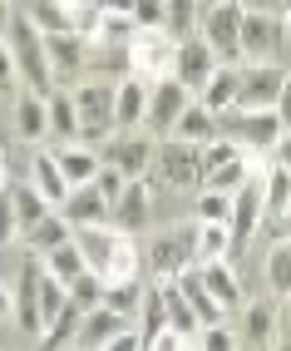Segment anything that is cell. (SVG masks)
<instances>
[{"label": "cell", "mask_w": 291, "mask_h": 351, "mask_svg": "<svg viewBox=\"0 0 291 351\" xmlns=\"http://www.w3.org/2000/svg\"><path fill=\"white\" fill-rule=\"evenodd\" d=\"M5 50H10V69L25 80V89H35V95H45V99L60 95V80H55V64H50L45 30L35 25L25 10L10 15V25H5Z\"/></svg>", "instance_id": "1"}, {"label": "cell", "mask_w": 291, "mask_h": 351, "mask_svg": "<svg viewBox=\"0 0 291 351\" xmlns=\"http://www.w3.org/2000/svg\"><path fill=\"white\" fill-rule=\"evenodd\" d=\"M203 149L207 144H188V138H173L168 134L158 154H153V183L158 189H203V173H207V163H203Z\"/></svg>", "instance_id": "2"}, {"label": "cell", "mask_w": 291, "mask_h": 351, "mask_svg": "<svg viewBox=\"0 0 291 351\" xmlns=\"http://www.w3.org/2000/svg\"><path fill=\"white\" fill-rule=\"evenodd\" d=\"M217 129H223L227 138H237L242 149H252V154H272V144L286 134V119L277 109H223L217 114Z\"/></svg>", "instance_id": "3"}, {"label": "cell", "mask_w": 291, "mask_h": 351, "mask_svg": "<svg viewBox=\"0 0 291 351\" xmlns=\"http://www.w3.org/2000/svg\"><path fill=\"white\" fill-rule=\"evenodd\" d=\"M69 95H75L84 138H114V134H118V114H114L118 84H114V80H84V84L69 89Z\"/></svg>", "instance_id": "4"}, {"label": "cell", "mask_w": 291, "mask_h": 351, "mask_svg": "<svg viewBox=\"0 0 291 351\" xmlns=\"http://www.w3.org/2000/svg\"><path fill=\"white\" fill-rule=\"evenodd\" d=\"M124 55H129V75L158 84V80L173 75V64H178V40L168 35V30H138L124 45Z\"/></svg>", "instance_id": "5"}, {"label": "cell", "mask_w": 291, "mask_h": 351, "mask_svg": "<svg viewBox=\"0 0 291 351\" xmlns=\"http://www.w3.org/2000/svg\"><path fill=\"white\" fill-rule=\"evenodd\" d=\"M40 282H45V257L30 247L25 263H20V272H15V297H10V317H15V326H20V337H45Z\"/></svg>", "instance_id": "6"}, {"label": "cell", "mask_w": 291, "mask_h": 351, "mask_svg": "<svg viewBox=\"0 0 291 351\" xmlns=\"http://www.w3.org/2000/svg\"><path fill=\"white\" fill-rule=\"evenodd\" d=\"M242 20H247L242 0H207V10H203V40L227 64H242Z\"/></svg>", "instance_id": "7"}, {"label": "cell", "mask_w": 291, "mask_h": 351, "mask_svg": "<svg viewBox=\"0 0 291 351\" xmlns=\"http://www.w3.org/2000/svg\"><path fill=\"white\" fill-rule=\"evenodd\" d=\"M286 40H291L286 20L266 10H247V20H242V64H281Z\"/></svg>", "instance_id": "8"}, {"label": "cell", "mask_w": 291, "mask_h": 351, "mask_svg": "<svg viewBox=\"0 0 291 351\" xmlns=\"http://www.w3.org/2000/svg\"><path fill=\"white\" fill-rule=\"evenodd\" d=\"M188 263H198V223H183V228H168L153 238L149 247V267L158 282H173V277L188 267Z\"/></svg>", "instance_id": "9"}, {"label": "cell", "mask_w": 291, "mask_h": 351, "mask_svg": "<svg viewBox=\"0 0 291 351\" xmlns=\"http://www.w3.org/2000/svg\"><path fill=\"white\" fill-rule=\"evenodd\" d=\"M286 64H242V84H237V109H277L281 89H286Z\"/></svg>", "instance_id": "10"}, {"label": "cell", "mask_w": 291, "mask_h": 351, "mask_svg": "<svg viewBox=\"0 0 291 351\" xmlns=\"http://www.w3.org/2000/svg\"><path fill=\"white\" fill-rule=\"evenodd\" d=\"M223 69V60H217V50L203 40V35H192V40H178V64H173V80H183L192 95H203L207 80Z\"/></svg>", "instance_id": "11"}, {"label": "cell", "mask_w": 291, "mask_h": 351, "mask_svg": "<svg viewBox=\"0 0 291 351\" xmlns=\"http://www.w3.org/2000/svg\"><path fill=\"white\" fill-rule=\"evenodd\" d=\"M45 45H50V64H55V80L60 84H79V69L89 64V50L99 40H89L79 30H55V35H45Z\"/></svg>", "instance_id": "12"}, {"label": "cell", "mask_w": 291, "mask_h": 351, "mask_svg": "<svg viewBox=\"0 0 291 351\" xmlns=\"http://www.w3.org/2000/svg\"><path fill=\"white\" fill-rule=\"evenodd\" d=\"M153 154H158L153 138H143V134H114L109 149H104V163H114L124 178H149L153 173Z\"/></svg>", "instance_id": "13"}, {"label": "cell", "mask_w": 291, "mask_h": 351, "mask_svg": "<svg viewBox=\"0 0 291 351\" xmlns=\"http://www.w3.org/2000/svg\"><path fill=\"white\" fill-rule=\"evenodd\" d=\"M153 198H158V183L153 178H129V189L114 198V228L143 232L149 218H153Z\"/></svg>", "instance_id": "14"}, {"label": "cell", "mask_w": 291, "mask_h": 351, "mask_svg": "<svg viewBox=\"0 0 291 351\" xmlns=\"http://www.w3.org/2000/svg\"><path fill=\"white\" fill-rule=\"evenodd\" d=\"M60 213L75 228H84V223H114V203H109V193L99 189V183H79V189H69V198L60 203Z\"/></svg>", "instance_id": "15"}, {"label": "cell", "mask_w": 291, "mask_h": 351, "mask_svg": "<svg viewBox=\"0 0 291 351\" xmlns=\"http://www.w3.org/2000/svg\"><path fill=\"white\" fill-rule=\"evenodd\" d=\"M266 218V193H262V183H242L237 189V198H232V238H237V252L252 243V232H257V223Z\"/></svg>", "instance_id": "16"}, {"label": "cell", "mask_w": 291, "mask_h": 351, "mask_svg": "<svg viewBox=\"0 0 291 351\" xmlns=\"http://www.w3.org/2000/svg\"><path fill=\"white\" fill-rule=\"evenodd\" d=\"M188 104H192V89H188L183 80H173V75L158 80L153 95H149V124H153V129H173L178 114H183Z\"/></svg>", "instance_id": "17"}, {"label": "cell", "mask_w": 291, "mask_h": 351, "mask_svg": "<svg viewBox=\"0 0 291 351\" xmlns=\"http://www.w3.org/2000/svg\"><path fill=\"white\" fill-rule=\"evenodd\" d=\"M5 198H10V228L20 232V238H25V232H30L45 213H55V203L45 198V193L35 189V183H10Z\"/></svg>", "instance_id": "18"}, {"label": "cell", "mask_w": 291, "mask_h": 351, "mask_svg": "<svg viewBox=\"0 0 291 351\" xmlns=\"http://www.w3.org/2000/svg\"><path fill=\"white\" fill-rule=\"evenodd\" d=\"M55 158H60L64 178H69V189H79V183H94V178L104 173V154H94L84 138H75V144H60Z\"/></svg>", "instance_id": "19"}, {"label": "cell", "mask_w": 291, "mask_h": 351, "mask_svg": "<svg viewBox=\"0 0 291 351\" xmlns=\"http://www.w3.org/2000/svg\"><path fill=\"white\" fill-rule=\"evenodd\" d=\"M149 95H153V84L149 80H118V99H114V114H118V129H134V124H149Z\"/></svg>", "instance_id": "20"}, {"label": "cell", "mask_w": 291, "mask_h": 351, "mask_svg": "<svg viewBox=\"0 0 291 351\" xmlns=\"http://www.w3.org/2000/svg\"><path fill=\"white\" fill-rule=\"evenodd\" d=\"M15 134L25 138V144H40V138L50 134V99L25 89V95L15 99Z\"/></svg>", "instance_id": "21"}, {"label": "cell", "mask_w": 291, "mask_h": 351, "mask_svg": "<svg viewBox=\"0 0 291 351\" xmlns=\"http://www.w3.org/2000/svg\"><path fill=\"white\" fill-rule=\"evenodd\" d=\"M30 183L50 198L55 208L69 198V178H64V169H60V158L50 154V149H35V158H30Z\"/></svg>", "instance_id": "22"}, {"label": "cell", "mask_w": 291, "mask_h": 351, "mask_svg": "<svg viewBox=\"0 0 291 351\" xmlns=\"http://www.w3.org/2000/svg\"><path fill=\"white\" fill-rule=\"evenodd\" d=\"M242 341L247 346H272L277 341V307L272 302H242Z\"/></svg>", "instance_id": "23"}, {"label": "cell", "mask_w": 291, "mask_h": 351, "mask_svg": "<svg viewBox=\"0 0 291 351\" xmlns=\"http://www.w3.org/2000/svg\"><path fill=\"white\" fill-rule=\"evenodd\" d=\"M173 282L183 287V297L192 302V307H198V317H203V322H223V312H227V307H223V302H217V297L207 292V282H203V267H198V263H188V267L173 277Z\"/></svg>", "instance_id": "24"}, {"label": "cell", "mask_w": 291, "mask_h": 351, "mask_svg": "<svg viewBox=\"0 0 291 351\" xmlns=\"http://www.w3.org/2000/svg\"><path fill=\"white\" fill-rule=\"evenodd\" d=\"M168 134H173V138H188V144H212L223 129H217V114L198 99V104H188V109L178 114V124L168 129Z\"/></svg>", "instance_id": "25"}, {"label": "cell", "mask_w": 291, "mask_h": 351, "mask_svg": "<svg viewBox=\"0 0 291 351\" xmlns=\"http://www.w3.org/2000/svg\"><path fill=\"white\" fill-rule=\"evenodd\" d=\"M124 322H129L124 312H114L109 302H99V307H94V312L84 317V326H79V341H75V346H109L118 332H124Z\"/></svg>", "instance_id": "26"}, {"label": "cell", "mask_w": 291, "mask_h": 351, "mask_svg": "<svg viewBox=\"0 0 291 351\" xmlns=\"http://www.w3.org/2000/svg\"><path fill=\"white\" fill-rule=\"evenodd\" d=\"M69 238H75V223H69L64 213H60V208H55V213H45L30 232H25V247H35L40 257L45 252H55V247H64Z\"/></svg>", "instance_id": "27"}, {"label": "cell", "mask_w": 291, "mask_h": 351, "mask_svg": "<svg viewBox=\"0 0 291 351\" xmlns=\"http://www.w3.org/2000/svg\"><path fill=\"white\" fill-rule=\"evenodd\" d=\"M163 302H168V326H178L188 341H198L203 317H198V307H192V302L183 297V287H178V282H163Z\"/></svg>", "instance_id": "28"}, {"label": "cell", "mask_w": 291, "mask_h": 351, "mask_svg": "<svg viewBox=\"0 0 291 351\" xmlns=\"http://www.w3.org/2000/svg\"><path fill=\"white\" fill-rule=\"evenodd\" d=\"M50 134L60 138V144H75V138H84V129H79V109H75V95H69V89L50 95Z\"/></svg>", "instance_id": "29"}, {"label": "cell", "mask_w": 291, "mask_h": 351, "mask_svg": "<svg viewBox=\"0 0 291 351\" xmlns=\"http://www.w3.org/2000/svg\"><path fill=\"white\" fill-rule=\"evenodd\" d=\"M84 317H89V312L79 307L75 297H69V302H64V312H60L50 326H45L40 346H75V341H79V326H84Z\"/></svg>", "instance_id": "30"}, {"label": "cell", "mask_w": 291, "mask_h": 351, "mask_svg": "<svg viewBox=\"0 0 291 351\" xmlns=\"http://www.w3.org/2000/svg\"><path fill=\"white\" fill-rule=\"evenodd\" d=\"M198 267H203L207 292L223 302V307H242V287H237V272L227 267V257H217V263H198Z\"/></svg>", "instance_id": "31"}, {"label": "cell", "mask_w": 291, "mask_h": 351, "mask_svg": "<svg viewBox=\"0 0 291 351\" xmlns=\"http://www.w3.org/2000/svg\"><path fill=\"white\" fill-rule=\"evenodd\" d=\"M237 84H242V64H227V69H217V75L207 80V89H203V104H207L212 114L232 109V104H237Z\"/></svg>", "instance_id": "32"}, {"label": "cell", "mask_w": 291, "mask_h": 351, "mask_svg": "<svg viewBox=\"0 0 291 351\" xmlns=\"http://www.w3.org/2000/svg\"><path fill=\"white\" fill-rule=\"evenodd\" d=\"M45 267H50V272L60 277V282H69V287H75L79 277L89 272V257L79 252V243H75V238H69L64 247H55V252H45Z\"/></svg>", "instance_id": "33"}, {"label": "cell", "mask_w": 291, "mask_h": 351, "mask_svg": "<svg viewBox=\"0 0 291 351\" xmlns=\"http://www.w3.org/2000/svg\"><path fill=\"white\" fill-rule=\"evenodd\" d=\"M252 169H257V163H252V149H242L237 158H227L223 169H212V173L203 178V189H223V193H237L242 183L252 178Z\"/></svg>", "instance_id": "34"}, {"label": "cell", "mask_w": 291, "mask_h": 351, "mask_svg": "<svg viewBox=\"0 0 291 351\" xmlns=\"http://www.w3.org/2000/svg\"><path fill=\"white\" fill-rule=\"evenodd\" d=\"M227 252H237L232 223H198V263H217Z\"/></svg>", "instance_id": "35"}, {"label": "cell", "mask_w": 291, "mask_h": 351, "mask_svg": "<svg viewBox=\"0 0 291 351\" xmlns=\"http://www.w3.org/2000/svg\"><path fill=\"white\" fill-rule=\"evenodd\" d=\"M262 193H266V213L286 218V208H291V169H286V163H266Z\"/></svg>", "instance_id": "36"}, {"label": "cell", "mask_w": 291, "mask_h": 351, "mask_svg": "<svg viewBox=\"0 0 291 351\" xmlns=\"http://www.w3.org/2000/svg\"><path fill=\"white\" fill-rule=\"evenodd\" d=\"M129 277H138V243H134V232L118 228V243H114V257L104 267V282H129Z\"/></svg>", "instance_id": "37"}, {"label": "cell", "mask_w": 291, "mask_h": 351, "mask_svg": "<svg viewBox=\"0 0 291 351\" xmlns=\"http://www.w3.org/2000/svg\"><path fill=\"white\" fill-rule=\"evenodd\" d=\"M232 198H237V193L198 189V203H192V213H198V223H232Z\"/></svg>", "instance_id": "38"}, {"label": "cell", "mask_w": 291, "mask_h": 351, "mask_svg": "<svg viewBox=\"0 0 291 351\" xmlns=\"http://www.w3.org/2000/svg\"><path fill=\"white\" fill-rule=\"evenodd\" d=\"M25 15L35 20V25H40L45 35H55V30H75V20H69V10L60 5V0H30Z\"/></svg>", "instance_id": "39"}, {"label": "cell", "mask_w": 291, "mask_h": 351, "mask_svg": "<svg viewBox=\"0 0 291 351\" xmlns=\"http://www.w3.org/2000/svg\"><path fill=\"white\" fill-rule=\"evenodd\" d=\"M168 35L173 40L198 35V0H168Z\"/></svg>", "instance_id": "40"}, {"label": "cell", "mask_w": 291, "mask_h": 351, "mask_svg": "<svg viewBox=\"0 0 291 351\" xmlns=\"http://www.w3.org/2000/svg\"><path fill=\"white\" fill-rule=\"evenodd\" d=\"M143 341H153L158 332H163V326H168V302H163V282L158 287H149V292H143Z\"/></svg>", "instance_id": "41"}, {"label": "cell", "mask_w": 291, "mask_h": 351, "mask_svg": "<svg viewBox=\"0 0 291 351\" xmlns=\"http://www.w3.org/2000/svg\"><path fill=\"white\" fill-rule=\"evenodd\" d=\"M64 302H69V282H60V277L45 267V282H40V312H45V326H50V322L64 312Z\"/></svg>", "instance_id": "42"}, {"label": "cell", "mask_w": 291, "mask_h": 351, "mask_svg": "<svg viewBox=\"0 0 291 351\" xmlns=\"http://www.w3.org/2000/svg\"><path fill=\"white\" fill-rule=\"evenodd\" d=\"M266 282H272L281 297L291 292V243H277L272 257H266Z\"/></svg>", "instance_id": "43"}, {"label": "cell", "mask_w": 291, "mask_h": 351, "mask_svg": "<svg viewBox=\"0 0 291 351\" xmlns=\"http://www.w3.org/2000/svg\"><path fill=\"white\" fill-rule=\"evenodd\" d=\"M134 20H138V30H168V0H138Z\"/></svg>", "instance_id": "44"}, {"label": "cell", "mask_w": 291, "mask_h": 351, "mask_svg": "<svg viewBox=\"0 0 291 351\" xmlns=\"http://www.w3.org/2000/svg\"><path fill=\"white\" fill-rule=\"evenodd\" d=\"M192 346H207V351H227V346H237V332H227L223 322H203V332H198V341Z\"/></svg>", "instance_id": "45"}, {"label": "cell", "mask_w": 291, "mask_h": 351, "mask_svg": "<svg viewBox=\"0 0 291 351\" xmlns=\"http://www.w3.org/2000/svg\"><path fill=\"white\" fill-rule=\"evenodd\" d=\"M94 183H99V189L109 193V203H114L118 193H124V189H129V178H124V173H118V169H114V163H104V173H99V178H94Z\"/></svg>", "instance_id": "46"}, {"label": "cell", "mask_w": 291, "mask_h": 351, "mask_svg": "<svg viewBox=\"0 0 291 351\" xmlns=\"http://www.w3.org/2000/svg\"><path fill=\"white\" fill-rule=\"evenodd\" d=\"M149 341H143V332H118L114 341H109V351H143Z\"/></svg>", "instance_id": "47"}, {"label": "cell", "mask_w": 291, "mask_h": 351, "mask_svg": "<svg viewBox=\"0 0 291 351\" xmlns=\"http://www.w3.org/2000/svg\"><path fill=\"white\" fill-rule=\"evenodd\" d=\"M94 5H99L104 15H134V5H138V0H94Z\"/></svg>", "instance_id": "48"}, {"label": "cell", "mask_w": 291, "mask_h": 351, "mask_svg": "<svg viewBox=\"0 0 291 351\" xmlns=\"http://www.w3.org/2000/svg\"><path fill=\"white\" fill-rule=\"evenodd\" d=\"M272 163H286V169H291V129L272 144Z\"/></svg>", "instance_id": "49"}, {"label": "cell", "mask_w": 291, "mask_h": 351, "mask_svg": "<svg viewBox=\"0 0 291 351\" xmlns=\"http://www.w3.org/2000/svg\"><path fill=\"white\" fill-rule=\"evenodd\" d=\"M277 114L291 124V75H286V89H281V104H277Z\"/></svg>", "instance_id": "50"}, {"label": "cell", "mask_w": 291, "mask_h": 351, "mask_svg": "<svg viewBox=\"0 0 291 351\" xmlns=\"http://www.w3.org/2000/svg\"><path fill=\"white\" fill-rule=\"evenodd\" d=\"M286 326H291V292H286Z\"/></svg>", "instance_id": "51"}, {"label": "cell", "mask_w": 291, "mask_h": 351, "mask_svg": "<svg viewBox=\"0 0 291 351\" xmlns=\"http://www.w3.org/2000/svg\"><path fill=\"white\" fill-rule=\"evenodd\" d=\"M286 30H291V5H286Z\"/></svg>", "instance_id": "52"}, {"label": "cell", "mask_w": 291, "mask_h": 351, "mask_svg": "<svg viewBox=\"0 0 291 351\" xmlns=\"http://www.w3.org/2000/svg\"><path fill=\"white\" fill-rule=\"evenodd\" d=\"M286 223H291V208H286Z\"/></svg>", "instance_id": "53"}, {"label": "cell", "mask_w": 291, "mask_h": 351, "mask_svg": "<svg viewBox=\"0 0 291 351\" xmlns=\"http://www.w3.org/2000/svg\"><path fill=\"white\" fill-rule=\"evenodd\" d=\"M286 5H291V0H286Z\"/></svg>", "instance_id": "54"}]
</instances>
